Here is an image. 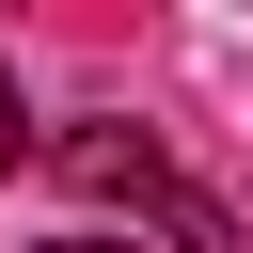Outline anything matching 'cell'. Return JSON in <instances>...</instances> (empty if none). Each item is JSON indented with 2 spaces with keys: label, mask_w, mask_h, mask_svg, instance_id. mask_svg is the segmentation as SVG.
Segmentation results:
<instances>
[{
  "label": "cell",
  "mask_w": 253,
  "mask_h": 253,
  "mask_svg": "<svg viewBox=\"0 0 253 253\" xmlns=\"http://www.w3.org/2000/svg\"><path fill=\"white\" fill-rule=\"evenodd\" d=\"M47 174L79 190V206H126V221H158V253H237V206L221 190H190L142 126H47Z\"/></svg>",
  "instance_id": "1"
},
{
  "label": "cell",
  "mask_w": 253,
  "mask_h": 253,
  "mask_svg": "<svg viewBox=\"0 0 253 253\" xmlns=\"http://www.w3.org/2000/svg\"><path fill=\"white\" fill-rule=\"evenodd\" d=\"M0 142H32V111H16V79H0Z\"/></svg>",
  "instance_id": "3"
},
{
  "label": "cell",
  "mask_w": 253,
  "mask_h": 253,
  "mask_svg": "<svg viewBox=\"0 0 253 253\" xmlns=\"http://www.w3.org/2000/svg\"><path fill=\"white\" fill-rule=\"evenodd\" d=\"M0 174H16V142H0Z\"/></svg>",
  "instance_id": "4"
},
{
  "label": "cell",
  "mask_w": 253,
  "mask_h": 253,
  "mask_svg": "<svg viewBox=\"0 0 253 253\" xmlns=\"http://www.w3.org/2000/svg\"><path fill=\"white\" fill-rule=\"evenodd\" d=\"M32 253H142V237H111V221H63V237H32Z\"/></svg>",
  "instance_id": "2"
}]
</instances>
